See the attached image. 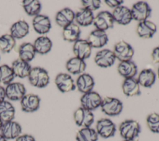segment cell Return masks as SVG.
Returning a JSON list of instances; mask_svg holds the SVG:
<instances>
[{"instance_id": "2", "label": "cell", "mask_w": 159, "mask_h": 141, "mask_svg": "<svg viewBox=\"0 0 159 141\" xmlns=\"http://www.w3.org/2000/svg\"><path fill=\"white\" fill-rule=\"evenodd\" d=\"M120 136L124 140L135 139L141 131L139 123L135 120H125L119 125Z\"/></svg>"}, {"instance_id": "14", "label": "cell", "mask_w": 159, "mask_h": 141, "mask_svg": "<svg viewBox=\"0 0 159 141\" xmlns=\"http://www.w3.org/2000/svg\"><path fill=\"white\" fill-rule=\"evenodd\" d=\"M92 48L87 40L80 39L74 42L73 52L76 57L84 60L90 57Z\"/></svg>"}, {"instance_id": "37", "label": "cell", "mask_w": 159, "mask_h": 141, "mask_svg": "<svg viewBox=\"0 0 159 141\" xmlns=\"http://www.w3.org/2000/svg\"><path fill=\"white\" fill-rule=\"evenodd\" d=\"M147 124L153 133L159 134V114L153 112L147 117Z\"/></svg>"}, {"instance_id": "18", "label": "cell", "mask_w": 159, "mask_h": 141, "mask_svg": "<svg viewBox=\"0 0 159 141\" xmlns=\"http://www.w3.org/2000/svg\"><path fill=\"white\" fill-rule=\"evenodd\" d=\"M92 48H102L108 42V36L106 31L95 29L92 31L86 39Z\"/></svg>"}, {"instance_id": "35", "label": "cell", "mask_w": 159, "mask_h": 141, "mask_svg": "<svg viewBox=\"0 0 159 141\" xmlns=\"http://www.w3.org/2000/svg\"><path fill=\"white\" fill-rule=\"evenodd\" d=\"M16 39L10 34H6L0 37V50L4 53H8L14 48Z\"/></svg>"}, {"instance_id": "1", "label": "cell", "mask_w": 159, "mask_h": 141, "mask_svg": "<svg viewBox=\"0 0 159 141\" xmlns=\"http://www.w3.org/2000/svg\"><path fill=\"white\" fill-rule=\"evenodd\" d=\"M27 78L30 84L38 88H43L50 83L48 71L40 66L32 68Z\"/></svg>"}, {"instance_id": "21", "label": "cell", "mask_w": 159, "mask_h": 141, "mask_svg": "<svg viewBox=\"0 0 159 141\" xmlns=\"http://www.w3.org/2000/svg\"><path fill=\"white\" fill-rule=\"evenodd\" d=\"M11 68L15 75V77L25 78L28 77L32 66L29 63L18 58L12 61Z\"/></svg>"}, {"instance_id": "10", "label": "cell", "mask_w": 159, "mask_h": 141, "mask_svg": "<svg viewBox=\"0 0 159 141\" xmlns=\"http://www.w3.org/2000/svg\"><path fill=\"white\" fill-rule=\"evenodd\" d=\"M55 83L59 91L63 93L74 91L76 88L71 76L65 73L58 74L55 77Z\"/></svg>"}, {"instance_id": "5", "label": "cell", "mask_w": 159, "mask_h": 141, "mask_svg": "<svg viewBox=\"0 0 159 141\" xmlns=\"http://www.w3.org/2000/svg\"><path fill=\"white\" fill-rule=\"evenodd\" d=\"M132 19L138 22L147 20L152 13V9L147 2L139 1L135 2L130 9Z\"/></svg>"}, {"instance_id": "27", "label": "cell", "mask_w": 159, "mask_h": 141, "mask_svg": "<svg viewBox=\"0 0 159 141\" xmlns=\"http://www.w3.org/2000/svg\"><path fill=\"white\" fill-rule=\"evenodd\" d=\"M117 71L125 79L134 78L137 73V66L132 60L120 61L117 66Z\"/></svg>"}, {"instance_id": "30", "label": "cell", "mask_w": 159, "mask_h": 141, "mask_svg": "<svg viewBox=\"0 0 159 141\" xmlns=\"http://www.w3.org/2000/svg\"><path fill=\"white\" fill-rule=\"evenodd\" d=\"M15 114V107L9 101L4 100L0 103V119L3 123L13 121Z\"/></svg>"}, {"instance_id": "19", "label": "cell", "mask_w": 159, "mask_h": 141, "mask_svg": "<svg viewBox=\"0 0 159 141\" xmlns=\"http://www.w3.org/2000/svg\"><path fill=\"white\" fill-rule=\"evenodd\" d=\"M94 86V80L91 75L83 73L78 77L76 81V86L78 91L83 94L93 91Z\"/></svg>"}, {"instance_id": "7", "label": "cell", "mask_w": 159, "mask_h": 141, "mask_svg": "<svg viewBox=\"0 0 159 141\" xmlns=\"http://www.w3.org/2000/svg\"><path fill=\"white\" fill-rule=\"evenodd\" d=\"M6 97L12 101H20L26 94L25 86L19 82H12L5 88Z\"/></svg>"}, {"instance_id": "28", "label": "cell", "mask_w": 159, "mask_h": 141, "mask_svg": "<svg viewBox=\"0 0 159 141\" xmlns=\"http://www.w3.org/2000/svg\"><path fill=\"white\" fill-rule=\"evenodd\" d=\"M81 29L76 23H71L63 28L62 35L65 40L69 42H75L80 39Z\"/></svg>"}, {"instance_id": "11", "label": "cell", "mask_w": 159, "mask_h": 141, "mask_svg": "<svg viewBox=\"0 0 159 141\" xmlns=\"http://www.w3.org/2000/svg\"><path fill=\"white\" fill-rule=\"evenodd\" d=\"M114 19L112 14L107 11L99 12L94 18L93 24L96 29L106 31L114 26Z\"/></svg>"}, {"instance_id": "36", "label": "cell", "mask_w": 159, "mask_h": 141, "mask_svg": "<svg viewBox=\"0 0 159 141\" xmlns=\"http://www.w3.org/2000/svg\"><path fill=\"white\" fill-rule=\"evenodd\" d=\"M15 75L11 66L7 65H0V83L7 85L12 82Z\"/></svg>"}, {"instance_id": "25", "label": "cell", "mask_w": 159, "mask_h": 141, "mask_svg": "<svg viewBox=\"0 0 159 141\" xmlns=\"http://www.w3.org/2000/svg\"><path fill=\"white\" fill-rule=\"evenodd\" d=\"M86 68L84 60L74 57L70 58L66 63L67 71L72 75H81L84 73Z\"/></svg>"}, {"instance_id": "42", "label": "cell", "mask_w": 159, "mask_h": 141, "mask_svg": "<svg viewBox=\"0 0 159 141\" xmlns=\"http://www.w3.org/2000/svg\"><path fill=\"white\" fill-rule=\"evenodd\" d=\"M6 93H5V88L0 86V103L5 100L6 98Z\"/></svg>"}, {"instance_id": "23", "label": "cell", "mask_w": 159, "mask_h": 141, "mask_svg": "<svg viewBox=\"0 0 159 141\" xmlns=\"http://www.w3.org/2000/svg\"><path fill=\"white\" fill-rule=\"evenodd\" d=\"M29 32V25L28 23L20 20L14 23L10 28V34L15 39H21L25 37Z\"/></svg>"}, {"instance_id": "24", "label": "cell", "mask_w": 159, "mask_h": 141, "mask_svg": "<svg viewBox=\"0 0 159 141\" xmlns=\"http://www.w3.org/2000/svg\"><path fill=\"white\" fill-rule=\"evenodd\" d=\"M140 86L136 78H125L122 83V89L125 95L132 97L140 94Z\"/></svg>"}, {"instance_id": "40", "label": "cell", "mask_w": 159, "mask_h": 141, "mask_svg": "<svg viewBox=\"0 0 159 141\" xmlns=\"http://www.w3.org/2000/svg\"><path fill=\"white\" fill-rule=\"evenodd\" d=\"M15 141H35V139L32 135L22 134L16 138Z\"/></svg>"}, {"instance_id": "26", "label": "cell", "mask_w": 159, "mask_h": 141, "mask_svg": "<svg viewBox=\"0 0 159 141\" xmlns=\"http://www.w3.org/2000/svg\"><path fill=\"white\" fill-rule=\"evenodd\" d=\"M93 12L86 8H81L75 13V20L79 26L86 27L91 25L94 20Z\"/></svg>"}, {"instance_id": "44", "label": "cell", "mask_w": 159, "mask_h": 141, "mask_svg": "<svg viewBox=\"0 0 159 141\" xmlns=\"http://www.w3.org/2000/svg\"><path fill=\"white\" fill-rule=\"evenodd\" d=\"M3 122L1 121V119H0V132L1 130V129H2V125H3Z\"/></svg>"}, {"instance_id": "16", "label": "cell", "mask_w": 159, "mask_h": 141, "mask_svg": "<svg viewBox=\"0 0 159 141\" xmlns=\"http://www.w3.org/2000/svg\"><path fill=\"white\" fill-rule=\"evenodd\" d=\"M21 125L18 122L14 121L4 122L1 130V134L7 140L16 139L21 135Z\"/></svg>"}, {"instance_id": "22", "label": "cell", "mask_w": 159, "mask_h": 141, "mask_svg": "<svg viewBox=\"0 0 159 141\" xmlns=\"http://www.w3.org/2000/svg\"><path fill=\"white\" fill-rule=\"evenodd\" d=\"M75 13L68 7H65L59 11L55 16V22L60 27L64 28L73 22Z\"/></svg>"}, {"instance_id": "6", "label": "cell", "mask_w": 159, "mask_h": 141, "mask_svg": "<svg viewBox=\"0 0 159 141\" xmlns=\"http://www.w3.org/2000/svg\"><path fill=\"white\" fill-rule=\"evenodd\" d=\"M73 118L75 124L83 127H90L94 121V116L92 111L82 107L78 108L74 112Z\"/></svg>"}, {"instance_id": "31", "label": "cell", "mask_w": 159, "mask_h": 141, "mask_svg": "<svg viewBox=\"0 0 159 141\" xmlns=\"http://www.w3.org/2000/svg\"><path fill=\"white\" fill-rule=\"evenodd\" d=\"M36 53L40 55L48 53L52 48V42L47 36L38 37L33 43Z\"/></svg>"}, {"instance_id": "3", "label": "cell", "mask_w": 159, "mask_h": 141, "mask_svg": "<svg viewBox=\"0 0 159 141\" xmlns=\"http://www.w3.org/2000/svg\"><path fill=\"white\" fill-rule=\"evenodd\" d=\"M100 107L102 111L109 116H117L123 109L122 102L119 99L108 96L102 99Z\"/></svg>"}, {"instance_id": "17", "label": "cell", "mask_w": 159, "mask_h": 141, "mask_svg": "<svg viewBox=\"0 0 159 141\" xmlns=\"http://www.w3.org/2000/svg\"><path fill=\"white\" fill-rule=\"evenodd\" d=\"M111 14L114 22L120 25H127L132 20L130 9L122 5L114 8Z\"/></svg>"}, {"instance_id": "4", "label": "cell", "mask_w": 159, "mask_h": 141, "mask_svg": "<svg viewBox=\"0 0 159 141\" xmlns=\"http://www.w3.org/2000/svg\"><path fill=\"white\" fill-rule=\"evenodd\" d=\"M113 52L116 58L120 61H130L134 55L132 47L124 40H120L115 44Z\"/></svg>"}, {"instance_id": "43", "label": "cell", "mask_w": 159, "mask_h": 141, "mask_svg": "<svg viewBox=\"0 0 159 141\" xmlns=\"http://www.w3.org/2000/svg\"><path fill=\"white\" fill-rule=\"evenodd\" d=\"M0 141H7V139L0 133Z\"/></svg>"}, {"instance_id": "8", "label": "cell", "mask_w": 159, "mask_h": 141, "mask_svg": "<svg viewBox=\"0 0 159 141\" xmlns=\"http://www.w3.org/2000/svg\"><path fill=\"white\" fill-rule=\"evenodd\" d=\"M102 100L99 93L92 91L83 94L80 99V102L82 107L93 111L101 106Z\"/></svg>"}, {"instance_id": "12", "label": "cell", "mask_w": 159, "mask_h": 141, "mask_svg": "<svg viewBox=\"0 0 159 141\" xmlns=\"http://www.w3.org/2000/svg\"><path fill=\"white\" fill-rule=\"evenodd\" d=\"M22 111L25 112H34L39 109L40 104V97L35 94H26L20 101Z\"/></svg>"}, {"instance_id": "9", "label": "cell", "mask_w": 159, "mask_h": 141, "mask_svg": "<svg viewBox=\"0 0 159 141\" xmlns=\"http://www.w3.org/2000/svg\"><path fill=\"white\" fill-rule=\"evenodd\" d=\"M96 129L98 135L104 139L114 136L116 131L115 124L107 118H102L98 121Z\"/></svg>"}, {"instance_id": "29", "label": "cell", "mask_w": 159, "mask_h": 141, "mask_svg": "<svg viewBox=\"0 0 159 141\" xmlns=\"http://www.w3.org/2000/svg\"><path fill=\"white\" fill-rule=\"evenodd\" d=\"M137 80L140 86L143 88H150L155 82L156 74L152 69H143L139 73Z\"/></svg>"}, {"instance_id": "34", "label": "cell", "mask_w": 159, "mask_h": 141, "mask_svg": "<svg viewBox=\"0 0 159 141\" xmlns=\"http://www.w3.org/2000/svg\"><path fill=\"white\" fill-rule=\"evenodd\" d=\"M22 7L28 16L34 17L40 14L42 9V4L38 0H24Z\"/></svg>"}, {"instance_id": "41", "label": "cell", "mask_w": 159, "mask_h": 141, "mask_svg": "<svg viewBox=\"0 0 159 141\" xmlns=\"http://www.w3.org/2000/svg\"><path fill=\"white\" fill-rule=\"evenodd\" d=\"M152 59L153 63H159V46L155 47L152 53Z\"/></svg>"}, {"instance_id": "45", "label": "cell", "mask_w": 159, "mask_h": 141, "mask_svg": "<svg viewBox=\"0 0 159 141\" xmlns=\"http://www.w3.org/2000/svg\"><path fill=\"white\" fill-rule=\"evenodd\" d=\"M124 141H138L136 139H130V140H124Z\"/></svg>"}, {"instance_id": "32", "label": "cell", "mask_w": 159, "mask_h": 141, "mask_svg": "<svg viewBox=\"0 0 159 141\" xmlns=\"http://www.w3.org/2000/svg\"><path fill=\"white\" fill-rule=\"evenodd\" d=\"M36 53L33 43L25 42L21 44L19 47V58L23 61L29 63L35 58Z\"/></svg>"}, {"instance_id": "39", "label": "cell", "mask_w": 159, "mask_h": 141, "mask_svg": "<svg viewBox=\"0 0 159 141\" xmlns=\"http://www.w3.org/2000/svg\"><path fill=\"white\" fill-rule=\"evenodd\" d=\"M106 4L111 8H116L119 6H121L124 2L123 1L121 0H106Z\"/></svg>"}, {"instance_id": "38", "label": "cell", "mask_w": 159, "mask_h": 141, "mask_svg": "<svg viewBox=\"0 0 159 141\" xmlns=\"http://www.w3.org/2000/svg\"><path fill=\"white\" fill-rule=\"evenodd\" d=\"M81 3L84 8L93 12L100 8L101 1L99 0H83Z\"/></svg>"}, {"instance_id": "13", "label": "cell", "mask_w": 159, "mask_h": 141, "mask_svg": "<svg viewBox=\"0 0 159 141\" xmlns=\"http://www.w3.org/2000/svg\"><path fill=\"white\" fill-rule=\"evenodd\" d=\"M116 57L113 51L109 49H102L98 52L94 57L96 64L101 68H108L113 65Z\"/></svg>"}, {"instance_id": "47", "label": "cell", "mask_w": 159, "mask_h": 141, "mask_svg": "<svg viewBox=\"0 0 159 141\" xmlns=\"http://www.w3.org/2000/svg\"><path fill=\"white\" fill-rule=\"evenodd\" d=\"M0 59H1V58H0Z\"/></svg>"}, {"instance_id": "20", "label": "cell", "mask_w": 159, "mask_h": 141, "mask_svg": "<svg viewBox=\"0 0 159 141\" xmlns=\"http://www.w3.org/2000/svg\"><path fill=\"white\" fill-rule=\"evenodd\" d=\"M157 32V25L153 22L146 20L140 22L137 27L138 35L143 39H150Z\"/></svg>"}, {"instance_id": "33", "label": "cell", "mask_w": 159, "mask_h": 141, "mask_svg": "<svg viewBox=\"0 0 159 141\" xmlns=\"http://www.w3.org/2000/svg\"><path fill=\"white\" fill-rule=\"evenodd\" d=\"M98 136L95 129L91 127H83L78 131L76 140L77 141H97Z\"/></svg>"}, {"instance_id": "15", "label": "cell", "mask_w": 159, "mask_h": 141, "mask_svg": "<svg viewBox=\"0 0 159 141\" xmlns=\"http://www.w3.org/2000/svg\"><path fill=\"white\" fill-rule=\"evenodd\" d=\"M32 26L37 34L45 35L50 31L52 24L50 18L47 16L40 14L34 17L32 19Z\"/></svg>"}, {"instance_id": "46", "label": "cell", "mask_w": 159, "mask_h": 141, "mask_svg": "<svg viewBox=\"0 0 159 141\" xmlns=\"http://www.w3.org/2000/svg\"><path fill=\"white\" fill-rule=\"evenodd\" d=\"M157 75H158V78H159V68L158 69V71H157Z\"/></svg>"}]
</instances>
